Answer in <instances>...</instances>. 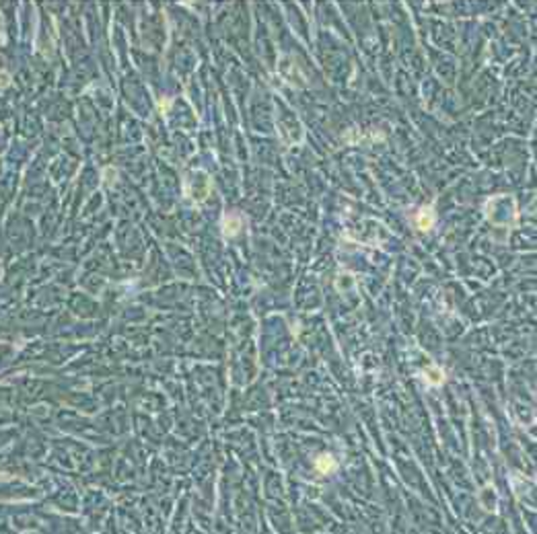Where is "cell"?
I'll use <instances>...</instances> for the list:
<instances>
[{
  "label": "cell",
  "mask_w": 537,
  "mask_h": 534,
  "mask_svg": "<svg viewBox=\"0 0 537 534\" xmlns=\"http://www.w3.org/2000/svg\"><path fill=\"white\" fill-rule=\"evenodd\" d=\"M418 226H420L422 230H428L432 226V212L428 208H424L420 212V216H418Z\"/></svg>",
  "instance_id": "3957f363"
},
{
  "label": "cell",
  "mask_w": 537,
  "mask_h": 534,
  "mask_svg": "<svg viewBox=\"0 0 537 534\" xmlns=\"http://www.w3.org/2000/svg\"><path fill=\"white\" fill-rule=\"evenodd\" d=\"M241 224H243L241 216H237V214H227L225 220H223V232H225L227 236H235V234L241 230Z\"/></svg>",
  "instance_id": "6da1fadb"
},
{
  "label": "cell",
  "mask_w": 537,
  "mask_h": 534,
  "mask_svg": "<svg viewBox=\"0 0 537 534\" xmlns=\"http://www.w3.org/2000/svg\"><path fill=\"white\" fill-rule=\"evenodd\" d=\"M315 467H317V471H319V473H331V471H335L338 464H335V460L329 454H321L319 458L315 460Z\"/></svg>",
  "instance_id": "7a4b0ae2"
}]
</instances>
